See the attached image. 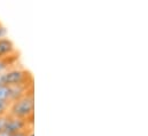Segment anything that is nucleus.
Returning a JSON list of instances; mask_svg holds the SVG:
<instances>
[{
    "label": "nucleus",
    "instance_id": "1",
    "mask_svg": "<svg viewBox=\"0 0 148 136\" xmlns=\"http://www.w3.org/2000/svg\"><path fill=\"white\" fill-rule=\"evenodd\" d=\"M8 116L28 120L30 126H34V117H35V94H34V89L31 92H29L22 99L10 103Z\"/></svg>",
    "mask_w": 148,
    "mask_h": 136
},
{
    "label": "nucleus",
    "instance_id": "2",
    "mask_svg": "<svg viewBox=\"0 0 148 136\" xmlns=\"http://www.w3.org/2000/svg\"><path fill=\"white\" fill-rule=\"evenodd\" d=\"M23 84H34V78L31 73L25 69L10 68L0 74V85L12 87Z\"/></svg>",
    "mask_w": 148,
    "mask_h": 136
},
{
    "label": "nucleus",
    "instance_id": "3",
    "mask_svg": "<svg viewBox=\"0 0 148 136\" xmlns=\"http://www.w3.org/2000/svg\"><path fill=\"white\" fill-rule=\"evenodd\" d=\"M30 129H32V126H30V124L28 122V120L20 119V118H16V117H12V116H8L7 117L5 133H7L8 135L14 134V133L30 131Z\"/></svg>",
    "mask_w": 148,
    "mask_h": 136
},
{
    "label": "nucleus",
    "instance_id": "4",
    "mask_svg": "<svg viewBox=\"0 0 148 136\" xmlns=\"http://www.w3.org/2000/svg\"><path fill=\"white\" fill-rule=\"evenodd\" d=\"M10 88V95H9V103H13L23 96H25L29 92L34 89V84H23V85H16L12 86Z\"/></svg>",
    "mask_w": 148,
    "mask_h": 136
},
{
    "label": "nucleus",
    "instance_id": "5",
    "mask_svg": "<svg viewBox=\"0 0 148 136\" xmlns=\"http://www.w3.org/2000/svg\"><path fill=\"white\" fill-rule=\"evenodd\" d=\"M16 54V48L14 42L9 38H1L0 39V58L8 57Z\"/></svg>",
    "mask_w": 148,
    "mask_h": 136
},
{
    "label": "nucleus",
    "instance_id": "6",
    "mask_svg": "<svg viewBox=\"0 0 148 136\" xmlns=\"http://www.w3.org/2000/svg\"><path fill=\"white\" fill-rule=\"evenodd\" d=\"M17 56L16 54L15 55H12V56H8V57H3V58H0V74L6 72L7 70L12 68V65L14 64V62L16 61Z\"/></svg>",
    "mask_w": 148,
    "mask_h": 136
},
{
    "label": "nucleus",
    "instance_id": "7",
    "mask_svg": "<svg viewBox=\"0 0 148 136\" xmlns=\"http://www.w3.org/2000/svg\"><path fill=\"white\" fill-rule=\"evenodd\" d=\"M9 95H10V88L8 86L0 85V101L9 102Z\"/></svg>",
    "mask_w": 148,
    "mask_h": 136
},
{
    "label": "nucleus",
    "instance_id": "8",
    "mask_svg": "<svg viewBox=\"0 0 148 136\" xmlns=\"http://www.w3.org/2000/svg\"><path fill=\"white\" fill-rule=\"evenodd\" d=\"M9 106H10V103L9 102H7V101H0V117L8 114Z\"/></svg>",
    "mask_w": 148,
    "mask_h": 136
},
{
    "label": "nucleus",
    "instance_id": "9",
    "mask_svg": "<svg viewBox=\"0 0 148 136\" xmlns=\"http://www.w3.org/2000/svg\"><path fill=\"white\" fill-rule=\"evenodd\" d=\"M7 117H8V114L0 117V133L5 132V127H6V122H7Z\"/></svg>",
    "mask_w": 148,
    "mask_h": 136
},
{
    "label": "nucleus",
    "instance_id": "10",
    "mask_svg": "<svg viewBox=\"0 0 148 136\" xmlns=\"http://www.w3.org/2000/svg\"><path fill=\"white\" fill-rule=\"evenodd\" d=\"M31 131H32V129L25 131V132H20V133H14V134H10L9 136H28V134H29Z\"/></svg>",
    "mask_w": 148,
    "mask_h": 136
},
{
    "label": "nucleus",
    "instance_id": "11",
    "mask_svg": "<svg viewBox=\"0 0 148 136\" xmlns=\"http://www.w3.org/2000/svg\"><path fill=\"white\" fill-rule=\"evenodd\" d=\"M0 136H9V135H8L7 133H5V132H3V133H0Z\"/></svg>",
    "mask_w": 148,
    "mask_h": 136
},
{
    "label": "nucleus",
    "instance_id": "12",
    "mask_svg": "<svg viewBox=\"0 0 148 136\" xmlns=\"http://www.w3.org/2000/svg\"><path fill=\"white\" fill-rule=\"evenodd\" d=\"M28 136H35V134H34V132H32V131H31V132H30V133H29V134H28Z\"/></svg>",
    "mask_w": 148,
    "mask_h": 136
}]
</instances>
